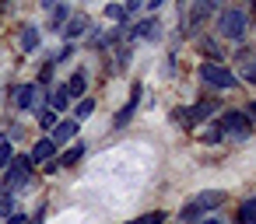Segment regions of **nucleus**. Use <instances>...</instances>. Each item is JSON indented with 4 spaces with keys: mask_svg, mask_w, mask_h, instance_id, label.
I'll return each instance as SVG.
<instances>
[{
    "mask_svg": "<svg viewBox=\"0 0 256 224\" xmlns=\"http://www.w3.org/2000/svg\"><path fill=\"white\" fill-rule=\"evenodd\" d=\"M214 28H218L221 39H228V42H242V39H246V28H249V14H246V7H224V11H218Z\"/></svg>",
    "mask_w": 256,
    "mask_h": 224,
    "instance_id": "1",
    "label": "nucleus"
},
{
    "mask_svg": "<svg viewBox=\"0 0 256 224\" xmlns=\"http://www.w3.org/2000/svg\"><path fill=\"white\" fill-rule=\"evenodd\" d=\"M32 182V158L28 154H14L11 165L4 168V193H18Z\"/></svg>",
    "mask_w": 256,
    "mask_h": 224,
    "instance_id": "2",
    "label": "nucleus"
},
{
    "mask_svg": "<svg viewBox=\"0 0 256 224\" xmlns=\"http://www.w3.org/2000/svg\"><path fill=\"white\" fill-rule=\"evenodd\" d=\"M196 77H200V84H207V88H214V91H228V88H235L238 84V77L228 70V67H221V63H200V70H196Z\"/></svg>",
    "mask_w": 256,
    "mask_h": 224,
    "instance_id": "3",
    "label": "nucleus"
},
{
    "mask_svg": "<svg viewBox=\"0 0 256 224\" xmlns=\"http://www.w3.org/2000/svg\"><path fill=\"white\" fill-rule=\"evenodd\" d=\"M221 133L224 137H232V140H249V133H252V119L242 112V109H224V116H221Z\"/></svg>",
    "mask_w": 256,
    "mask_h": 224,
    "instance_id": "4",
    "label": "nucleus"
},
{
    "mask_svg": "<svg viewBox=\"0 0 256 224\" xmlns=\"http://www.w3.org/2000/svg\"><path fill=\"white\" fill-rule=\"evenodd\" d=\"M221 203H224V193H221V189H204V193H196L193 203L182 207L179 217H182V221H196L204 210H214V207H221Z\"/></svg>",
    "mask_w": 256,
    "mask_h": 224,
    "instance_id": "5",
    "label": "nucleus"
},
{
    "mask_svg": "<svg viewBox=\"0 0 256 224\" xmlns=\"http://www.w3.org/2000/svg\"><path fill=\"white\" fill-rule=\"evenodd\" d=\"M11 102L22 109V112H28V109H36L39 102H42V84H22L14 95H11Z\"/></svg>",
    "mask_w": 256,
    "mask_h": 224,
    "instance_id": "6",
    "label": "nucleus"
},
{
    "mask_svg": "<svg viewBox=\"0 0 256 224\" xmlns=\"http://www.w3.org/2000/svg\"><path fill=\"white\" fill-rule=\"evenodd\" d=\"M137 105H140V84H134V88H130V98H126V105L116 112V119H112V123H116V126H126V123L134 119Z\"/></svg>",
    "mask_w": 256,
    "mask_h": 224,
    "instance_id": "7",
    "label": "nucleus"
},
{
    "mask_svg": "<svg viewBox=\"0 0 256 224\" xmlns=\"http://www.w3.org/2000/svg\"><path fill=\"white\" fill-rule=\"evenodd\" d=\"M84 32H88V18H84V14H70V18H67V25L60 28V35H64L67 42H74V39H78V35H84Z\"/></svg>",
    "mask_w": 256,
    "mask_h": 224,
    "instance_id": "8",
    "label": "nucleus"
},
{
    "mask_svg": "<svg viewBox=\"0 0 256 224\" xmlns=\"http://www.w3.org/2000/svg\"><path fill=\"white\" fill-rule=\"evenodd\" d=\"M78 137V119H56V126H53V144H67V140H74Z\"/></svg>",
    "mask_w": 256,
    "mask_h": 224,
    "instance_id": "9",
    "label": "nucleus"
},
{
    "mask_svg": "<svg viewBox=\"0 0 256 224\" xmlns=\"http://www.w3.org/2000/svg\"><path fill=\"white\" fill-rule=\"evenodd\" d=\"M214 109H218V102H214V98H200L196 105H190V123L196 126V123L210 119V116H214Z\"/></svg>",
    "mask_w": 256,
    "mask_h": 224,
    "instance_id": "10",
    "label": "nucleus"
},
{
    "mask_svg": "<svg viewBox=\"0 0 256 224\" xmlns=\"http://www.w3.org/2000/svg\"><path fill=\"white\" fill-rule=\"evenodd\" d=\"M53 154H56V144L50 140V137H42V140H36V147H32V165H39V161H53Z\"/></svg>",
    "mask_w": 256,
    "mask_h": 224,
    "instance_id": "11",
    "label": "nucleus"
},
{
    "mask_svg": "<svg viewBox=\"0 0 256 224\" xmlns=\"http://www.w3.org/2000/svg\"><path fill=\"white\" fill-rule=\"evenodd\" d=\"M64 91H67V95H70V98H81V95H84V91H88V74H84V70H74V74H70V81H67V88H64Z\"/></svg>",
    "mask_w": 256,
    "mask_h": 224,
    "instance_id": "12",
    "label": "nucleus"
},
{
    "mask_svg": "<svg viewBox=\"0 0 256 224\" xmlns=\"http://www.w3.org/2000/svg\"><path fill=\"white\" fill-rule=\"evenodd\" d=\"M39 28L36 25H22V53H36L39 49Z\"/></svg>",
    "mask_w": 256,
    "mask_h": 224,
    "instance_id": "13",
    "label": "nucleus"
},
{
    "mask_svg": "<svg viewBox=\"0 0 256 224\" xmlns=\"http://www.w3.org/2000/svg\"><path fill=\"white\" fill-rule=\"evenodd\" d=\"M210 11H214V0H196V11H193V18L186 21V32H190V28H200Z\"/></svg>",
    "mask_w": 256,
    "mask_h": 224,
    "instance_id": "14",
    "label": "nucleus"
},
{
    "mask_svg": "<svg viewBox=\"0 0 256 224\" xmlns=\"http://www.w3.org/2000/svg\"><path fill=\"white\" fill-rule=\"evenodd\" d=\"M67 18H70V7H67V4H53V7H50V28H53V32H60V28L67 25Z\"/></svg>",
    "mask_w": 256,
    "mask_h": 224,
    "instance_id": "15",
    "label": "nucleus"
},
{
    "mask_svg": "<svg viewBox=\"0 0 256 224\" xmlns=\"http://www.w3.org/2000/svg\"><path fill=\"white\" fill-rule=\"evenodd\" d=\"M137 35L148 39V42H154V39L162 35V21H158V18H144V21L137 25Z\"/></svg>",
    "mask_w": 256,
    "mask_h": 224,
    "instance_id": "16",
    "label": "nucleus"
},
{
    "mask_svg": "<svg viewBox=\"0 0 256 224\" xmlns=\"http://www.w3.org/2000/svg\"><path fill=\"white\" fill-rule=\"evenodd\" d=\"M238 224H256V196H249L238 207Z\"/></svg>",
    "mask_w": 256,
    "mask_h": 224,
    "instance_id": "17",
    "label": "nucleus"
},
{
    "mask_svg": "<svg viewBox=\"0 0 256 224\" xmlns=\"http://www.w3.org/2000/svg\"><path fill=\"white\" fill-rule=\"evenodd\" d=\"M81 154H84V144H74V147H70L56 165H60V168H70V165H78V161H81Z\"/></svg>",
    "mask_w": 256,
    "mask_h": 224,
    "instance_id": "18",
    "label": "nucleus"
},
{
    "mask_svg": "<svg viewBox=\"0 0 256 224\" xmlns=\"http://www.w3.org/2000/svg\"><path fill=\"white\" fill-rule=\"evenodd\" d=\"M200 53H207L210 63H221V46H218L214 39H200Z\"/></svg>",
    "mask_w": 256,
    "mask_h": 224,
    "instance_id": "19",
    "label": "nucleus"
},
{
    "mask_svg": "<svg viewBox=\"0 0 256 224\" xmlns=\"http://www.w3.org/2000/svg\"><path fill=\"white\" fill-rule=\"evenodd\" d=\"M67 105H70V95H67L64 88H56V91H53V98H50V109H53V112H64Z\"/></svg>",
    "mask_w": 256,
    "mask_h": 224,
    "instance_id": "20",
    "label": "nucleus"
},
{
    "mask_svg": "<svg viewBox=\"0 0 256 224\" xmlns=\"http://www.w3.org/2000/svg\"><path fill=\"white\" fill-rule=\"evenodd\" d=\"M11 158H14V147H11V140H0V172H4V168L11 165Z\"/></svg>",
    "mask_w": 256,
    "mask_h": 224,
    "instance_id": "21",
    "label": "nucleus"
},
{
    "mask_svg": "<svg viewBox=\"0 0 256 224\" xmlns=\"http://www.w3.org/2000/svg\"><path fill=\"white\" fill-rule=\"evenodd\" d=\"M92 112H95V102H92V98H81V102H78L74 119H92Z\"/></svg>",
    "mask_w": 256,
    "mask_h": 224,
    "instance_id": "22",
    "label": "nucleus"
},
{
    "mask_svg": "<svg viewBox=\"0 0 256 224\" xmlns=\"http://www.w3.org/2000/svg\"><path fill=\"white\" fill-rule=\"evenodd\" d=\"M39 126H42V130H53V126H56V112H53V109H39Z\"/></svg>",
    "mask_w": 256,
    "mask_h": 224,
    "instance_id": "23",
    "label": "nucleus"
},
{
    "mask_svg": "<svg viewBox=\"0 0 256 224\" xmlns=\"http://www.w3.org/2000/svg\"><path fill=\"white\" fill-rule=\"evenodd\" d=\"M162 221H165V210H151V214H144V217H137L130 224H162Z\"/></svg>",
    "mask_w": 256,
    "mask_h": 224,
    "instance_id": "24",
    "label": "nucleus"
},
{
    "mask_svg": "<svg viewBox=\"0 0 256 224\" xmlns=\"http://www.w3.org/2000/svg\"><path fill=\"white\" fill-rule=\"evenodd\" d=\"M106 18H112V21H120V25H123L126 7H123V4H109V7H106Z\"/></svg>",
    "mask_w": 256,
    "mask_h": 224,
    "instance_id": "25",
    "label": "nucleus"
},
{
    "mask_svg": "<svg viewBox=\"0 0 256 224\" xmlns=\"http://www.w3.org/2000/svg\"><path fill=\"white\" fill-rule=\"evenodd\" d=\"M221 140H224L221 126H207V130H204V144H221Z\"/></svg>",
    "mask_w": 256,
    "mask_h": 224,
    "instance_id": "26",
    "label": "nucleus"
},
{
    "mask_svg": "<svg viewBox=\"0 0 256 224\" xmlns=\"http://www.w3.org/2000/svg\"><path fill=\"white\" fill-rule=\"evenodd\" d=\"M0 214H14V193H4V196H0Z\"/></svg>",
    "mask_w": 256,
    "mask_h": 224,
    "instance_id": "27",
    "label": "nucleus"
},
{
    "mask_svg": "<svg viewBox=\"0 0 256 224\" xmlns=\"http://www.w3.org/2000/svg\"><path fill=\"white\" fill-rule=\"evenodd\" d=\"M172 123H179V126L190 130V126H193V123H190V109H176V112H172Z\"/></svg>",
    "mask_w": 256,
    "mask_h": 224,
    "instance_id": "28",
    "label": "nucleus"
},
{
    "mask_svg": "<svg viewBox=\"0 0 256 224\" xmlns=\"http://www.w3.org/2000/svg\"><path fill=\"white\" fill-rule=\"evenodd\" d=\"M190 4H193V0H179V21H182V28L190 21Z\"/></svg>",
    "mask_w": 256,
    "mask_h": 224,
    "instance_id": "29",
    "label": "nucleus"
},
{
    "mask_svg": "<svg viewBox=\"0 0 256 224\" xmlns=\"http://www.w3.org/2000/svg\"><path fill=\"white\" fill-rule=\"evenodd\" d=\"M67 56H74V46H70V42H67V46H64V49H60V53L53 56V63H64Z\"/></svg>",
    "mask_w": 256,
    "mask_h": 224,
    "instance_id": "30",
    "label": "nucleus"
},
{
    "mask_svg": "<svg viewBox=\"0 0 256 224\" xmlns=\"http://www.w3.org/2000/svg\"><path fill=\"white\" fill-rule=\"evenodd\" d=\"M242 77H246V81H249V84H256V60H252V63H249V67H246V70H242Z\"/></svg>",
    "mask_w": 256,
    "mask_h": 224,
    "instance_id": "31",
    "label": "nucleus"
},
{
    "mask_svg": "<svg viewBox=\"0 0 256 224\" xmlns=\"http://www.w3.org/2000/svg\"><path fill=\"white\" fill-rule=\"evenodd\" d=\"M8 224H28V217H25V214H18V210H14V214H8Z\"/></svg>",
    "mask_w": 256,
    "mask_h": 224,
    "instance_id": "32",
    "label": "nucleus"
},
{
    "mask_svg": "<svg viewBox=\"0 0 256 224\" xmlns=\"http://www.w3.org/2000/svg\"><path fill=\"white\" fill-rule=\"evenodd\" d=\"M140 4H144V0H126V4H123V7H126V11H137Z\"/></svg>",
    "mask_w": 256,
    "mask_h": 224,
    "instance_id": "33",
    "label": "nucleus"
},
{
    "mask_svg": "<svg viewBox=\"0 0 256 224\" xmlns=\"http://www.w3.org/2000/svg\"><path fill=\"white\" fill-rule=\"evenodd\" d=\"M162 4H165V0H148V11H158Z\"/></svg>",
    "mask_w": 256,
    "mask_h": 224,
    "instance_id": "34",
    "label": "nucleus"
},
{
    "mask_svg": "<svg viewBox=\"0 0 256 224\" xmlns=\"http://www.w3.org/2000/svg\"><path fill=\"white\" fill-rule=\"evenodd\" d=\"M246 116H249V119H256V102H249V109H246Z\"/></svg>",
    "mask_w": 256,
    "mask_h": 224,
    "instance_id": "35",
    "label": "nucleus"
},
{
    "mask_svg": "<svg viewBox=\"0 0 256 224\" xmlns=\"http://www.w3.org/2000/svg\"><path fill=\"white\" fill-rule=\"evenodd\" d=\"M8 4H11V0H0V14H4V11H8Z\"/></svg>",
    "mask_w": 256,
    "mask_h": 224,
    "instance_id": "36",
    "label": "nucleus"
},
{
    "mask_svg": "<svg viewBox=\"0 0 256 224\" xmlns=\"http://www.w3.org/2000/svg\"><path fill=\"white\" fill-rule=\"evenodd\" d=\"M53 4H56V0H42V7H53Z\"/></svg>",
    "mask_w": 256,
    "mask_h": 224,
    "instance_id": "37",
    "label": "nucleus"
},
{
    "mask_svg": "<svg viewBox=\"0 0 256 224\" xmlns=\"http://www.w3.org/2000/svg\"><path fill=\"white\" fill-rule=\"evenodd\" d=\"M204 224H221V221H204Z\"/></svg>",
    "mask_w": 256,
    "mask_h": 224,
    "instance_id": "38",
    "label": "nucleus"
},
{
    "mask_svg": "<svg viewBox=\"0 0 256 224\" xmlns=\"http://www.w3.org/2000/svg\"><path fill=\"white\" fill-rule=\"evenodd\" d=\"M252 4H256V0H252Z\"/></svg>",
    "mask_w": 256,
    "mask_h": 224,
    "instance_id": "39",
    "label": "nucleus"
},
{
    "mask_svg": "<svg viewBox=\"0 0 256 224\" xmlns=\"http://www.w3.org/2000/svg\"><path fill=\"white\" fill-rule=\"evenodd\" d=\"M214 4H218V0H214Z\"/></svg>",
    "mask_w": 256,
    "mask_h": 224,
    "instance_id": "40",
    "label": "nucleus"
}]
</instances>
